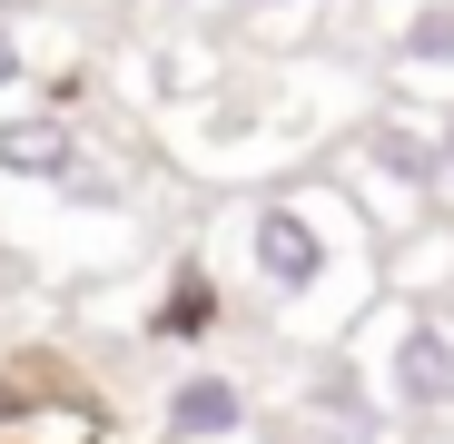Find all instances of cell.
Instances as JSON below:
<instances>
[{
	"mask_svg": "<svg viewBox=\"0 0 454 444\" xmlns=\"http://www.w3.org/2000/svg\"><path fill=\"white\" fill-rule=\"evenodd\" d=\"M346 207H356V217H375L386 238L434 228V207H444V178H434V129L365 119V129H356V148H346Z\"/></svg>",
	"mask_w": 454,
	"mask_h": 444,
	"instance_id": "7a4b0ae2",
	"label": "cell"
},
{
	"mask_svg": "<svg viewBox=\"0 0 454 444\" xmlns=\"http://www.w3.org/2000/svg\"><path fill=\"white\" fill-rule=\"evenodd\" d=\"M307 425H317V434H336V444H375V425H386V415H375V395H365L356 365H346V355H326L317 376H307Z\"/></svg>",
	"mask_w": 454,
	"mask_h": 444,
	"instance_id": "ba28073f",
	"label": "cell"
},
{
	"mask_svg": "<svg viewBox=\"0 0 454 444\" xmlns=\"http://www.w3.org/2000/svg\"><path fill=\"white\" fill-rule=\"evenodd\" d=\"M217 316H227L217 267H207V257H178V267H168V286L148 296L138 336H148V346H207V336H217Z\"/></svg>",
	"mask_w": 454,
	"mask_h": 444,
	"instance_id": "52a82bcc",
	"label": "cell"
},
{
	"mask_svg": "<svg viewBox=\"0 0 454 444\" xmlns=\"http://www.w3.org/2000/svg\"><path fill=\"white\" fill-rule=\"evenodd\" d=\"M0 178L40 188V198H90V138L69 119V99H30V109H0Z\"/></svg>",
	"mask_w": 454,
	"mask_h": 444,
	"instance_id": "277c9868",
	"label": "cell"
},
{
	"mask_svg": "<svg viewBox=\"0 0 454 444\" xmlns=\"http://www.w3.org/2000/svg\"><path fill=\"white\" fill-rule=\"evenodd\" d=\"M434 178H444V207H454V109L434 119Z\"/></svg>",
	"mask_w": 454,
	"mask_h": 444,
	"instance_id": "8fae6325",
	"label": "cell"
},
{
	"mask_svg": "<svg viewBox=\"0 0 454 444\" xmlns=\"http://www.w3.org/2000/svg\"><path fill=\"white\" fill-rule=\"evenodd\" d=\"M375 386H386V415L405 425H444L454 415V316L444 307H405L375 346Z\"/></svg>",
	"mask_w": 454,
	"mask_h": 444,
	"instance_id": "3957f363",
	"label": "cell"
},
{
	"mask_svg": "<svg viewBox=\"0 0 454 444\" xmlns=\"http://www.w3.org/2000/svg\"><path fill=\"white\" fill-rule=\"evenodd\" d=\"M386 59H395V69H434V80H454V0H405V20L386 30Z\"/></svg>",
	"mask_w": 454,
	"mask_h": 444,
	"instance_id": "9c48e42d",
	"label": "cell"
},
{
	"mask_svg": "<svg viewBox=\"0 0 454 444\" xmlns=\"http://www.w3.org/2000/svg\"><path fill=\"white\" fill-rule=\"evenodd\" d=\"M20 80H30V20L0 11V99H20Z\"/></svg>",
	"mask_w": 454,
	"mask_h": 444,
	"instance_id": "30bf717a",
	"label": "cell"
},
{
	"mask_svg": "<svg viewBox=\"0 0 454 444\" xmlns=\"http://www.w3.org/2000/svg\"><path fill=\"white\" fill-rule=\"evenodd\" d=\"M0 444H109L99 395H50V376L0 386Z\"/></svg>",
	"mask_w": 454,
	"mask_h": 444,
	"instance_id": "8992f818",
	"label": "cell"
},
{
	"mask_svg": "<svg viewBox=\"0 0 454 444\" xmlns=\"http://www.w3.org/2000/svg\"><path fill=\"white\" fill-rule=\"evenodd\" d=\"M238 267H247V286L267 296L277 316H307V326L356 316V296H365L356 207L346 198H307V188H267L238 217Z\"/></svg>",
	"mask_w": 454,
	"mask_h": 444,
	"instance_id": "6da1fadb",
	"label": "cell"
},
{
	"mask_svg": "<svg viewBox=\"0 0 454 444\" xmlns=\"http://www.w3.org/2000/svg\"><path fill=\"white\" fill-rule=\"evenodd\" d=\"M247 425H257V395L227 365H178L168 395H159V434L168 444H247Z\"/></svg>",
	"mask_w": 454,
	"mask_h": 444,
	"instance_id": "5b68a950",
	"label": "cell"
},
{
	"mask_svg": "<svg viewBox=\"0 0 454 444\" xmlns=\"http://www.w3.org/2000/svg\"><path fill=\"white\" fill-rule=\"evenodd\" d=\"M238 11H307V0H238Z\"/></svg>",
	"mask_w": 454,
	"mask_h": 444,
	"instance_id": "7c38bea8",
	"label": "cell"
}]
</instances>
